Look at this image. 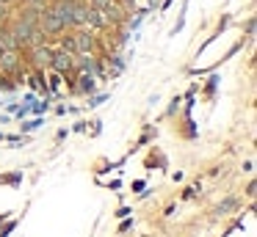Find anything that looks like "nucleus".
I'll list each match as a JSON object with an SVG mask.
<instances>
[{"instance_id": "f257e3e1", "label": "nucleus", "mask_w": 257, "mask_h": 237, "mask_svg": "<svg viewBox=\"0 0 257 237\" xmlns=\"http://www.w3.org/2000/svg\"><path fill=\"white\" fill-rule=\"evenodd\" d=\"M39 28H42V33L45 36H61V33H67V28H64V22L58 20V14L50 9V6H45L42 9V17H39Z\"/></svg>"}, {"instance_id": "ddd939ff", "label": "nucleus", "mask_w": 257, "mask_h": 237, "mask_svg": "<svg viewBox=\"0 0 257 237\" xmlns=\"http://www.w3.org/2000/svg\"><path fill=\"white\" fill-rule=\"evenodd\" d=\"M235 207V201H224L221 207H218V212H224V209H232Z\"/></svg>"}, {"instance_id": "39448f33", "label": "nucleus", "mask_w": 257, "mask_h": 237, "mask_svg": "<svg viewBox=\"0 0 257 237\" xmlns=\"http://www.w3.org/2000/svg\"><path fill=\"white\" fill-rule=\"evenodd\" d=\"M0 72H3V75H17V72H23L20 50H3V53H0Z\"/></svg>"}, {"instance_id": "f8f14e48", "label": "nucleus", "mask_w": 257, "mask_h": 237, "mask_svg": "<svg viewBox=\"0 0 257 237\" xmlns=\"http://www.w3.org/2000/svg\"><path fill=\"white\" fill-rule=\"evenodd\" d=\"M6 17H9V6H3V3H0V22L6 20Z\"/></svg>"}, {"instance_id": "2eb2a0df", "label": "nucleus", "mask_w": 257, "mask_h": 237, "mask_svg": "<svg viewBox=\"0 0 257 237\" xmlns=\"http://www.w3.org/2000/svg\"><path fill=\"white\" fill-rule=\"evenodd\" d=\"M0 3H3V6H14L17 0H0Z\"/></svg>"}, {"instance_id": "4468645a", "label": "nucleus", "mask_w": 257, "mask_h": 237, "mask_svg": "<svg viewBox=\"0 0 257 237\" xmlns=\"http://www.w3.org/2000/svg\"><path fill=\"white\" fill-rule=\"evenodd\" d=\"M23 3H28V6H45V0H23Z\"/></svg>"}, {"instance_id": "1a4fd4ad", "label": "nucleus", "mask_w": 257, "mask_h": 237, "mask_svg": "<svg viewBox=\"0 0 257 237\" xmlns=\"http://www.w3.org/2000/svg\"><path fill=\"white\" fill-rule=\"evenodd\" d=\"M78 80H80V83H78V88H80L83 94H91V91H94V86H97L94 80H97V77L91 75V72H83V75H80Z\"/></svg>"}, {"instance_id": "0eeeda50", "label": "nucleus", "mask_w": 257, "mask_h": 237, "mask_svg": "<svg viewBox=\"0 0 257 237\" xmlns=\"http://www.w3.org/2000/svg\"><path fill=\"white\" fill-rule=\"evenodd\" d=\"M108 25H111V22H108L105 11L89 9V17H86V28H89V31H105Z\"/></svg>"}, {"instance_id": "9b49d317", "label": "nucleus", "mask_w": 257, "mask_h": 237, "mask_svg": "<svg viewBox=\"0 0 257 237\" xmlns=\"http://www.w3.org/2000/svg\"><path fill=\"white\" fill-rule=\"evenodd\" d=\"M113 0H89V9H97V11H105Z\"/></svg>"}, {"instance_id": "7ed1b4c3", "label": "nucleus", "mask_w": 257, "mask_h": 237, "mask_svg": "<svg viewBox=\"0 0 257 237\" xmlns=\"http://www.w3.org/2000/svg\"><path fill=\"white\" fill-rule=\"evenodd\" d=\"M75 36V50H78V55H89L97 50V36L94 31H89V28H80V31L72 33Z\"/></svg>"}, {"instance_id": "dca6fc26", "label": "nucleus", "mask_w": 257, "mask_h": 237, "mask_svg": "<svg viewBox=\"0 0 257 237\" xmlns=\"http://www.w3.org/2000/svg\"><path fill=\"white\" fill-rule=\"evenodd\" d=\"M0 53H3V44H0Z\"/></svg>"}, {"instance_id": "f03ea898", "label": "nucleus", "mask_w": 257, "mask_h": 237, "mask_svg": "<svg viewBox=\"0 0 257 237\" xmlns=\"http://www.w3.org/2000/svg\"><path fill=\"white\" fill-rule=\"evenodd\" d=\"M75 58L78 55H72V53H67V50H53V61H50V69L53 72H58V75H72L75 72Z\"/></svg>"}, {"instance_id": "423d86ee", "label": "nucleus", "mask_w": 257, "mask_h": 237, "mask_svg": "<svg viewBox=\"0 0 257 237\" xmlns=\"http://www.w3.org/2000/svg\"><path fill=\"white\" fill-rule=\"evenodd\" d=\"M75 3H78V0H53V6H50V9L58 14V20L64 22V28H67V31H69V28H75V20H72Z\"/></svg>"}, {"instance_id": "20e7f679", "label": "nucleus", "mask_w": 257, "mask_h": 237, "mask_svg": "<svg viewBox=\"0 0 257 237\" xmlns=\"http://www.w3.org/2000/svg\"><path fill=\"white\" fill-rule=\"evenodd\" d=\"M31 50V66H34L36 72L42 69H50V61H53V50L47 47V44H34Z\"/></svg>"}, {"instance_id": "9d476101", "label": "nucleus", "mask_w": 257, "mask_h": 237, "mask_svg": "<svg viewBox=\"0 0 257 237\" xmlns=\"http://www.w3.org/2000/svg\"><path fill=\"white\" fill-rule=\"evenodd\" d=\"M58 47L67 50V53H72V55H78V50H75V36H72V33H69V36H58Z\"/></svg>"}, {"instance_id": "6e6552de", "label": "nucleus", "mask_w": 257, "mask_h": 237, "mask_svg": "<svg viewBox=\"0 0 257 237\" xmlns=\"http://www.w3.org/2000/svg\"><path fill=\"white\" fill-rule=\"evenodd\" d=\"M86 17H89V3H75V11H72V20H75V28H86Z\"/></svg>"}]
</instances>
